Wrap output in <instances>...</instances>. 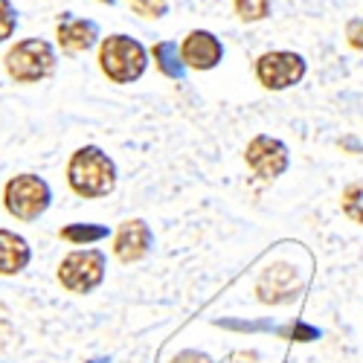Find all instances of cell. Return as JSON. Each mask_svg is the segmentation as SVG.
<instances>
[{
    "label": "cell",
    "instance_id": "4",
    "mask_svg": "<svg viewBox=\"0 0 363 363\" xmlns=\"http://www.w3.org/2000/svg\"><path fill=\"white\" fill-rule=\"evenodd\" d=\"M253 76L270 94H282L302 84V79L308 76V62L296 50H264L253 62Z\"/></svg>",
    "mask_w": 363,
    "mask_h": 363
},
{
    "label": "cell",
    "instance_id": "1",
    "mask_svg": "<svg viewBox=\"0 0 363 363\" xmlns=\"http://www.w3.org/2000/svg\"><path fill=\"white\" fill-rule=\"evenodd\" d=\"M96 65L108 82L134 84L145 76V70L151 65V55L140 38H134L128 33H111L96 47Z\"/></svg>",
    "mask_w": 363,
    "mask_h": 363
},
{
    "label": "cell",
    "instance_id": "2",
    "mask_svg": "<svg viewBox=\"0 0 363 363\" xmlns=\"http://www.w3.org/2000/svg\"><path fill=\"white\" fill-rule=\"evenodd\" d=\"M67 184L79 198H108L116 189V163L99 145H82L67 160Z\"/></svg>",
    "mask_w": 363,
    "mask_h": 363
},
{
    "label": "cell",
    "instance_id": "17",
    "mask_svg": "<svg viewBox=\"0 0 363 363\" xmlns=\"http://www.w3.org/2000/svg\"><path fill=\"white\" fill-rule=\"evenodd\" d=\"M340 203H343V213L354 221V224H363V180L357 184H349L340 195Z\"/></svg>",
    "mask_w": 363,
    "mask_h": 363
},
{
    "label": "cell",
    "instance_id": "18",
    "mask_svg": "<svg viewBox=\"0 0 363 363\" xmlns=\"http://www.w3.org/2000/svg\"><path fill=\"white\" fill-rule=\"evenodd\" d=\"M18 29V9L12 0H0V44H6Z\"/></svg>",
    "mask_w": 363,
    "mask_h": 363
},
{
    "label": "cell",
    "instance_id": "22",
    "mask_svg": "<svg viewBox=\"0 0 363 363\" xmlns=\"http://www.w3.org/2000/svg\"><path fill=\"white\" fill-rule=\"evenodd\" d=\"M94 363H105V360H94Z\"/></svg>",
    "mask_w": 363,
    "mask_h": 363
},
{
    "label": "cell",
    "instance_id": "9",
    "mask_svg": "<svg viewBox=\"0 0 363 363\" xmlns=\"http://www.w3.org/2000/svg\"><path fill=\"white\" fill-rule=\"evenodd\" d=\"M99 41H102L99 23L90 21V18L65 12L55 23V47L65 55H84L90 50H96Z\"/></svg>",
    "mask_w": 363,
    "mask_h": 363
},
{
    "label": "cell",
    "instance_id": "7",
    "mask_svg": "<svg viewBox=\"0 0 363 363\" xmlns=\"http://www.w3.org/2000/svg\"><path fill=\"white\" fill-rule=\"evenodd\" d=\"M177 47H180V58H184L186 70H192V73H209V70L221 67L224 55H227V47L218 38V33L203 29V26L189 29V33L177 41Z\"/></svg>",
    "mask_w": 363,
    "mask_h": 363
},
{
    "label": "cell",
    "instance_id": "6",
    "mask_svg": "<svg viewBox=\"0 0 363 363\" xmlns=\"http://www.w3.org/2000/svg\"><path fill=\"white\" fill-rule=\"evenodd\" d=\"M52 203V189L44 177L26 172V174H15L6 189H4V206L6 213L18 221H38Z\"/></svg>",
    "mask_w": 363,
    "mask_h": 363
},
{
    "label": "cell",
    "instance_id": "10",
    "mask_svg": "<svg viewBox=\"0 0 363 363\" xmlns=\"http://www.w3.org/2000/svg\"><path fill=\"white\" fill-rule=\"evenodd\" d=\"M299 291H302V279L296 274V267L288 262H277L264 267L256 282L259 302H264V306H288V302L299 296Z\"/></svg>",
    "mask_w": 363,
    "mask_h": 363
},
{
    "label": "cell",
    "instance_id": "5",
    "mask_svg": "<svg viewBox=\"0 0 363 363\" xmlns=\"http://www.w3.org/2000/svg\"><path fill=\"white\" fill-rule=\"evenodd\" d=\"M105 270H108V256L99 247H79L70 250L62 264H58V282L67 294L84 296L90 291H96L105 282Z\"/></svg>",
    "mask_w": 363,
    "mask_h": 363
},
{
    "label": "cell",
    "instance_id": "16",
    "mask_svg": "<svg viewBox=\"0 0 363 363\" xmlns=\"http://www.w3.org/2000/svg\"><path fill=\"white\" fill-rule=\"evenodd\" d=\"M131 15L143 18V21H163L172 9L169 0H128Z\"/></svg>",
    "mask_w": 363,
    "mask_h": 363
},
{
    "label": "cell",
    "instance_id": "8",
    "mask_svg": "<svg viewBox=\"0 0 363 363\" xmlns=\"http://www.w3.org/2000/svg\"><path fill=\"white\" fill-rule=\"evenodd\" d=\"M245 163L262 180H277L291 169V151L282 140L270 134H256L245 145Z\"/></svg>",
    "mask_w": 363,
    "mask_h": 363
},
{
    "label": "cell",
    "instance_id": "20",
    "mask_svg": "<svg viewBox=\"0 0 363 363\" xmlns=\"http://www.w3.org/2000/svg\"><path fill=\"white\" fill-rule=\"evenodd\" d=\"M169 363H216L213 357H209L206 352H198V349H184V352H177Z\"/></svg>",
    "mask_w": 363,
    "mask_h": 363
},
{
    "label": "cell",
    "instance_id": "11",
    "mask_svg": "<svg viewBox=\"0 0 363 363\" xmlns=\"http://www.w3.org/2000/svg\"><path fill=\"white\" fill-rule=\"evenodd\" d=\"M155 250V233L143 218H128L113 233V256L123 264H137Z\"/></svg>",
    "mask_w": 363,
    "mask_h": 363
},
{
    "label": "cell",
    "instance_id": "14",
    "mask_svg": "<svg viewBox=\"0 0 363 363\" xmlns=\"http://www.w3.org/2000/svg\"><path fill=\"white\" fill-rule=\"evenodd\" d=\"M108 235H111V230L102 224H67L58 230V238H65L79 247H90V245H96V241H105Z\"/></svg>",
    "mask_w": 363,
    "mask_h": 363
},
{
    "label": "cell",
    "instance_id": "15",
    "mask_svg": "<svg viewBox=\"0 0 363 363\" xmlns=\"http://www.w3.org/2000/svg\"><path fill=\"white\" fill-rule=\"evenodd\" d=\"M233 15L241 23H262L274 15V0H233Z\"/></svg>",
    "mask_w": 363,
    "mask_h": 363
},
{
    "label": "cell",
    "instance_id": "19",
    "mask_svg": "<svg viewBox=\"0 0 363 363\" xmlns=\"http://www.w3.org/2000/svg\"><path fill=\"white\" fill-rule=\"evenodd\" d=\"M343 38L354 52H363V18H349L346 29H343Z\"/></svg>",
    "mask_w": 363,
    "mask_h": 363
},
{
    "label": "cell",
    "instance_id": "3",
    "mask_svg": "<svg viewBox=\"0 0 363 363\" xmlns=\"http://www.w3.org/2000/svg\"><path fill=\"white\" fill-rule=\"evenodd\" d=\"M58 67V50L47 38H21L4 55V70L15 84H38Z\"/></svg>",
    "mask_w": 363,
    "mask_h": 363
},
{
    "label": "cell",
    "instance_id": "12",
    "mask_svg": "<svg viewBox=\"0 0 363 363\" xmlns=\"http://www.w3.org/2000/svg\"><path fill=\"white\" fill-rule=\"evenodd\" d=\"M29 259H33L29 241L12 230H0V277L21 274V270H26Z\"/></svg>",
    "mask_w": 363,
    "mask_h": 363
},
{
    "label": "cell",
    "instance_id": "21",
    "mask_svg": "<svg viewBox=\"0 0 363 363\" xmlns=\"http://www.w3.org/2000/svg\"><path fill=\"white\" fill-rule=\"evenodd\" d=\"M96 4H102V6H113L116 0H96Z\"/></svg>",
    "mask_w": 363,
    "mask_h": 363
},
{
    "label": "cell",
    "instance_id": "13",
    "mask_svg": "<svg viewBox=\"0 0 363 363\" xmlns=\"http://www.w3.org/2000/svg\"><path fill=\"white\" fill-rule=\"evenodd\" d=\"M148 55H151V62H155V67L160 70V76L172 79V82H186L189 70L184 65V58H180V47L177 41L172 38H160L148 47Z\"/></svg>",
    "mask_w": 363,
    "mask_h": 363
}]
</instances>
